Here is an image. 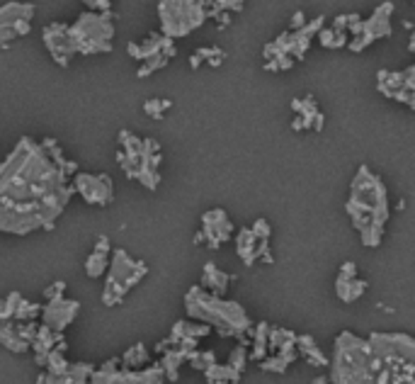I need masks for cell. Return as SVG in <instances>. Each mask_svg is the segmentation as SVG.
Here are the masks:
<instances>
[{"label":"cell","instance_id":"1","mask_svg":"<svg viewBox=\"0 0 415 384\" xmlns=\"http://www.w3.org/2000/svg\"><path fill=\"white\" fill-rule=\"evenodd\" d=\"M68 175H75V163L66 161L56 141L39 144L22 136L0 161V234L27 236L54 229L73 195Z\"/></svg>","mask_w":415,"mask_h":384},{"label":"cell","instance_id":"2","mask_svg":"<svg viewBox=\"0 0 415 384\" xmlns=\"http://www.w3.org/2000/svg\"><path fill=\"white\" fill-rule=\"evenodd\" d=\"M333 384H415V341L406 336L337 338Z\"/></svg>","mask_w":415,"mask_h":384},{"label":"cell","instance_id":"3","mask_svg":"<svg viewBox=\"0 0 415 384\" xmlns=\"http://www.w3.org/2000/svg\"><path fill=\"white\" fill-rule=\"evenodd\" d=\"M114 13H83L73 25L51 22L44 27L42 37L49 54L58 66H68L75 54L92 56V54H109L114 40Z\"/></svg>","mask_w":415,"mask_h":384},{"label":"cell","instance_id":"4","mask_svg":"<svg viewBox=\"0 0 415 384\" xmlns=\"http://www.w3.org/2000/svg\"><path fill=\"white\" fill-rule=\"evenodd\" d=\"M347 212L354 222V229L362 236L367 246L381 244V232L389 219V207H386V188L381 178H376L367 166L359 168L357 178L349 192Z\"/></svg>","mask_w":415,"mask_h":384},{"label":"cell","instance_id":"5","mask_svg":"<svg viewBox=\"0 0 415 384\" xmlns=\"http://www.w3.org/2000/svg\"><path fill=\"white\" fill-rule=\"evenodd\" d=\"M185 309L194 321L218 328L221 336H238L250 326L248 316L236 301H226L202 287L190 289L187 297H185Z\"/></svg>","mask_w":415,"mask_h":384},{"label":"cell","instance_id":"6","mask_svg":"<svg viewBox=\"0 0 415 384\" xmlns=\"http://www.w3.org/2000/svg\"><path fill=\"white\" fill-rule=\"evenodd\" d=\"M119 146L117 161L122 166V171L127 173L129 180H136L144 188L156 190L161 183L158 175V166H161V144L156 139H139L136 134H131L129 129L119 131Z\"/></svg>","mask_w":415,"mask_h":384},{"label":"cell","instance_id":"7","mask_svg":"<svg viewBox=\"0 0 415 384\" xmlns=\"http://www.w3.org/2000/svg\"><path fill=\"white\" fill-rule=\"evenodd\" d=\"M158 18H161V35L175 42L204 25L206 3L204 0H161Z\"/></svg>","mask_w":415,"mask_h":384},{"label":"cell","instance_id":"8","mask_svg":"<svg viewBox=\"0 0 415 384\" xmlns=\"http://www.w3.org/2000/svg\"><path fill=\"white\" fill-rule=\"evenodd\" d=\"M146 272H149V265H146L144 260H134V258L122 248L112 251L105 292H102V301H105V306L122 304L129 289L136 287V284L146 277Z\"/></svg>","mask_w":415,"mask_h":384},{"label":"cell","instance_id":"9","mask_svg":"<svg viewBox=\"0 0 415 384\" xmlns=\"http://www.w3.org/2000/svg\"><path fill=\"white\" fill-rule=\"evenodd\" d=\"M391 3H384L374 10L369 20H359V15H347V37H352L349 49L352 52H364L371 42L384 40L391 35Z\"/></svg>","mask_w":415,"mask_h":384},{"label":"cell","instance_id":"10","mask_svg":"<svg viewBox=\"0 0 415 384\" xmlns=\"http://www.w3.org/2000/svg\"><path fill=\"white\" fill-rule=\"evenodd\" d=\"M119 360H109L92 372L90 382L87 384H163L166 382V372L161 365H151L144 370H119Z\"/></svg>","mask_w":415,"mask_h":384},{"label":"cell","instance_id":"11","mask_svg":"<svg viewBox=\"0 0 415 384\" xmlns=\"http://www.w3.org/2000/svg\"><path fill=\"white\" fill-rule=\"evenodd\" d=\"M73 192H78L87 205L107 207L114 200L112 178L107 173H75L73 175Z\"/></svg>","mask_w":415,"mask_h":384},{"label":"cell","instance_id":"12","mask_svg":"<svg viewBox=\"0 0 415 384\" xmlns=\"http://www.w3.org/2000/svg\"><path fill=\"white\" fill-rule=\"evenodd\" d=\"M37 321H18V319H0V345L10 353H27L37 338Z\"/></svg>","mask_w":415,"mask_h":384},{"label":"cell","instance_id":"13","mask_svg":"<svg viewBox=\"0 0 415 384\" xmlns=\"http://www.w3.org/2000/svg\"><path fill=\"white\" fill-rule=\"evenodd\" d=\"M379 90L389 97L406 102L415 109V64L411 68L401 71V73H389V71H381L379 73Z\"/></svg>","mask_w":415,"mask_h":384},{"label":"cell","instance_id":"14","mask_svg":"<svg viewBox=\"0 0 415 384\" xmlns=\"http://www.w3.org/2000/svg\"><path fill=\"white\" fill-rule=\"evenodd\" d=\"M78 311L80 304L73 299H66V297L49 299V304L42 306V326H47L54 333H63V328L73 323Z\"/></svg>","mask_w":415,"mask_h":384},{"label":"cell","instance_id":"15","mask_svg":"<svg viewBox=\"0 0 415 384\" xmlns=\"http://www.w3.org/2000/svg\"><path fill=\"white\" fill-rule=\"evenodd\" d=\"M129 56L136 59V61H149V59L158 56V54H166L168 59H173L175 54H178V49H175V42L168 40V37L163 35H156V32H151L149 37H146L144 42H129L127 47Z\"/></svg>","mask_w":415,"mask_h":384},{"label":"cell","instance_id":"16","mask_svg":"<svg viewBox=\"0 0 415 384\" xmlns=\"http://www.w3.org/2000/svg\"><path fill=\"white\" fill-rule=\"evenodd\" d=\"M231 232H233V224L228 222V217L223 210H211L202 217V232L199 234L204 236V241L211 246V248H218L223 241L231 239Z\"/></svg>","mask_w":415,"mask_h":384},{"label":"cell","instance_id":"17","mask_svg":"<svg viewBox=\"0 0 415 384\" xmlns=\"http://www.w3.org/2000/svg\"><path fill=\"white\" fill-rule=\"evenodd\" d=\"M236 248H238V256L243 258L245 265H253V263L262 256H265L267 263L272 260V256L267 253V239H260L253 229H240L238 239H236Z\"/></svg>","mask_w":415,"mask_h":384},{"label":"cell","instance_id":"18","mask_svg":"<svg viewBox=\"0 0 415 384\" xmlns=\"http://www.w3.org/2000/svg\"><path fill=\"white\" fill-rule=\"evenodd\" d=\"M294 112L299 114L294 119V129H323V114H321L318 105L311 95H306L304 100H294L292 102Z\"/></svg>","mask_w":415,"mask_h":384},{"label":"cell","instance_id":"19","mask_svg":"<svg viewBox=\"0 0 415 384\" xmlns=\"http://www.w3.org/2000/svg\"><path fill=\"white\" fill-rule=\"evenodd\" d=\"M95 372V367L87 363H75L68 365V370L61 372V375H51V372H44V375L37 380V384H87Z\"/></svg>","mask_w":415,"mask_h":384},{"label":"cell","instance_id":"20","mask_svg":"<svg viewBox=\"0 0 415 384\" xmlns=\"http://www.w3.org/2000/svg\"><path fill=\"white\" fill-rule=\"evenodd\" d=\"M107 270H109V239L107 236H100L95 244V251L85 260V275L95 280L105 275Z\"/></svg>","mask_w":415,"mask_h":384},{"label":"cell","instance_id":"21","mask_svg":"<svg viewBox=\"0 0 415 384\" xmlns=\"http://www.w3.org/2000/svg\"><path fill=\"white\" fill-rule=\"evenodd\" d=\"M37 13V5L35 3H5L0 8V25L3 27H15V22L20 20H32Z\"/></svg>","mask_w":415,"mask_h":384},{"label":"cell","instance_id":"22","mask_svg":"<svg viewBox=\"0 0 415 384\" xmlns=\"http://www.w3.org/2000/svg\"><path fill=\"white\" fill-rule=\"evenodd\" d=\"M228 277L226 272H221L216 265H206L204 268V275H202V287L204 289H209L211 294H221V292H226V287H228Z\"/></svg>","mask_w":415,"mask_h":384},{"label":"cell","instance_id":"23","mask_svg":"<svg viewBox=\"0 0 415 384\" xmlns=\"http://www.w3.org/2000/svg\"><path fill=\"white\" fill-rule=\"evenodd\" d=\"M149 358H151V355H149V350H146V345L144 343H136L122 355V360H119V363L124 365V370H141V367L149 363Z\"/></svg>","mask_w":415,"mask_h":384},{"label":"cell","instance_id":"24","mask_svg":"<svg viewBox=\"0 0 415 384\" xmlns=\"http://www.w3.org/2000/svg\"><path fill=\"white\" fill-rule=\"evenodd\" d=\"M168 61H171V59H168L166 54H158V56H153V59H149V61H144V66L136 71V76H139V78H146V76H151L153 71L166 68Z\"/></svg>","mask_w":415,"mask_h":384},{"label":"cell","instance_id":"25","mask_svg":"<svg viewBox=\"0 0 415 384\" xmlns=\"http://www.w3.org/2000/svg\"><path fill=\"white\" fill-rule=\"evenodd\" d=\"M173 102L171 100H158V97H153V100H146L144 102V112L149 114L153 119H163V112L166 109H171Z\"/></svg>","mask_w":415,"mask_h":384},{"label":"cell","instance_id":"26","mask_svg":"<svg viewBox=\"0 0 415 384\" xmlns=\"http://www.w3.org/2000/svg\"><path fill=\"white\" fill-rule=\"evenodd\" d=\"M83 3L90 13H109L112 8V0H83Z\"/></svg>","mask_w":415,"mask_h":384},{"label":"cell","instance_id":"27","mask_svg":"<svg viewBox=\"0 0 415 384\" xmlns=\"http://www.w3.org/2000/svg\"><path fill=\"white\" fill-rule=\"evenodd\" d=\"M243 365H245V350H243V348H236V350L231 353V363H228V367H231V370H236L238 375H240Z\"/></svg>","mask_w":415,"mask_h":384},{"label":"cell","instance_id":"28","mask_svg":"<svg viewBox=\"0 0 415 384\" xmlns=\"http://www.w3.org/2000/svg\"><path fill=\"white\" fill-rule=\"evenodd\" d=\"M63 289H66V282H54L51 287L44 292V297L47 299H56V297H63Z\"/></svg>","mask_w":415,"mask_h":384},{"label":"cell","instance_id":"29","mask_svg":"<svg viewBox=\"0 0 415 384\" xmlns=\"http://www.w3.org/2000/svg\"><path fill=\"white\" fill-rule=\"evenodd\" d=\"M299 27H304V13H297L292 20V30H299Z\"/></svg>","mask_w":415,"mask_h":384},{"label":"cell","instance_id":"30","mask_svg":"<svg viewBox=\"0 0 415 384\" xmlns=\"http://www.w3.org/2000/svg\"><path fill=\"white\" fill-rule=\"evenodd\" d=\"M190 66H192V68H199V66H202V59L197 56V54H192V56H190Z\"/></svg>","mask_w":415,"mask_h":384},{"label":"cell","instance_id":"31","mask_svg":"<svg viewBox=\"0 0 415 384\" xmlns=\"http://www.w3.org/2000/svg\"><path fill=\"white\" fill-rule=\"evenodd\" d=\"M411 52H415V32H413V40H411Z\"/></svg>","mask_w":415,"mask_h":384},{"label":"cell","instance_id":"32","mask_svg":"<svg viewBox=\"0 0 415 384\" xmlns=\"http://www.w3.org/2000/svg\"><path fill=\"white\" fill-rule=\"evenodd\" d=\"M314 384H326V382H323V380H316Z\"/></svg>","mask_w":415,"mask_h":384},{"label":"cell","instance_id":"33","mask_svg":"<svg viewBox=\"0 0 415 384\" xmlns=\"http://www.w3.org/2000/svg\"><path fill=\"white\" fill-rule=\"evenodd\" d=\"M413 3H415V0H413Z\"/></svg>","mask_w":415,"mask_h":384}]
</instances>
